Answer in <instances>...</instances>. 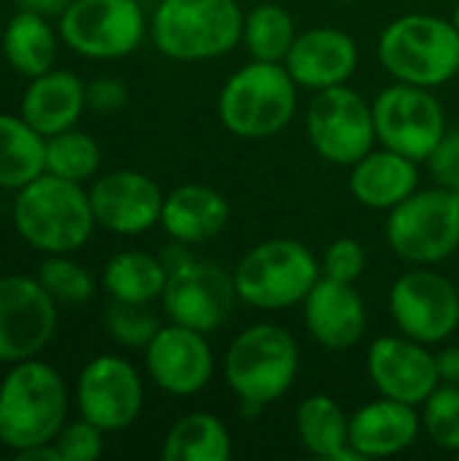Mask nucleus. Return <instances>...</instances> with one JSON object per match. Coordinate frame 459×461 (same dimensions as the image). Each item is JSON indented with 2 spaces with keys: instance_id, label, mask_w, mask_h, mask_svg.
<instances>
[{
  "instance_id": "nucleus-6",
  "label": "nucleus",
  "mask_w": 459,
  "mask_h": 461,
  "mask_svg": "<svg viewBox=\"0 0 459 461\" xmlns=\"http://www.w3.org/2000/svg\"><path fill=\"white\" fill-rule=\"evenodd\" d=\"M379 62L395 81L444 86L459 73V32L452 19L406 14L379 35Z\"/></svg>"
},
{
  "instance_id": "nucleus-45",
  "label": "nucleus",
  "mask_w": 459,
  "mask_h": 461,
  "mask_svg": "<svg viewBox=\"0 0 459 461\" xmlns=\"http://www.w3.org/2000/svg\"><path fill=\"white\" fill-rule=\"evenodd\" d=\"M0 443H3V440H0Z\"/></svg>"
},
{
  "instance_id": "nucleus-19",
  "label": "nucleus",
  "mask_w": 459,
  "mask_h": 461,
  "mask_svg": "<svg viewBox=\"0 0 459 461\" xmlns=\"http://www.w3.org/2000/svg\"><path fill=\"white\" fill-rule=\"evenodd\" d=\"M360 51L349 32L338 27H311L298 32L284 68L298 86L306 89H330L341 86L357 70Z\"/></svg>"
},
{
  "instance_id": "nucleus-8",
  "label": "nucleus",
  "mask_w": 459,
  "mask_h": 461,
  "mask_svg": "<svg viewBox=\"0 0 459 461\" xmlns=\"http://www.w3.org/2000/svg\"><path fill=\"white\" fill-rule=\"evenodd\" d=\"M387 243L409 265L449 259L459 249V200L444 186L417 189L390 211Z\"/></svg>"
},
{
  "instance_id": "nucleus-1",
  "label": "nucleus",
  "mask_w": 459,
  "mask_h": 461,
  "mask_svg": "<svg viewBox=\"0 0 459 461\" xmlns=\"http://www.w3.org/2000/svg\"><path fill=\"white\" fill-rule=\"evenodd\" d=\"M300 367L295 338L279 324H252L225 354V381L246 413H260L284 397Z\"/></svg>"
},
{
  "instance_id": "nucleus-36",
  "label": "nucleus",
  "mask_w": 459,
  "mask_h": 461,
  "mask_svg": "<svg viewBox=\"0 0 459 461\" xmlns=\"http://www.w3.org/2000/svg\"><path fill=\"white\" fill-rule=\"evenodd\" d=\"M54 448L62 461H95L103 454V429H97L87 419L73 421L60 429V435L54 438Z\"/></svg>"
},
{
  "instance_id": "nucleus-44",
  "label": "nucleus",
  "mask_w": 459,
  "mask_h": 461,
  "mask_svg": "<svg viewBox=\"0 0 459 461\" xmlns=\"http://www.w3.org/2000/svg\"><path fill=\"white\" fill-rule=\"evenodd\" d=\"M457 459H459V451H457Z\"/></svg>"
},
{
  "instance_id": "nucleus-13",
  "label": "nucleus",
  "mask_w": 459,
  "mask_h": 461,
  "mask_svg": "<svg viewBox=\"0 0 459 461\" xmlns=\"http://www.w3.org/2000/svg\"><path fill=\"white\" fill-rule=\"evenodd\" d=\"M390 313L403 335L425 346L444 343L459 327V286L446 276L417 265L395 281Z\"/></svg>"
},
{
  "instance_id": "nucleus-11",
  "label": "nucleus",
  "mask_w": 459,
  "mask_h": 461,
  "mask_svg": "<svg viewBox=\"0 0 459 461\" xmlns=\"http://www.w3.org/2000/svg\"><path fill=\"white\" fill-rule=\"evenodd\" d=\"M146 32L138 0H73L60 14V38L89 59L133 54Z\"/></svg>"
},
{
  "instance_id": "nucleus-14",
  "label": "nucleus",
  "mask_w": 459,
  "mask_h": 461,
  "mask_svg": "<svg viewBox=\"0 0 459 461\" xmlns=\"http://www.w3.org/2000/svg\"><path fill=\"white\" fill-rule=\"evenodd\" d=\"M54 303L38 278H0V362L32 359L51 340L57 327Z\"/></svg>"
},
{
  "instance_id": "nucleus-30",
  "label": "nucleus",
  "mask_w": 459,
  "mask_h": 461,
  "mask_svg": "<svg viewBox=\"0 0 459 461\" xmlns=\"http://www.w3.org/2000/svg\"><path fill=\"white\" fill-rule=\"evenodd\" d=\"M295 38V19L284 5H279V0L257 3L243 19V46L252 54V59L284 62Z\"/></svg>"
},
{
  "instance_id": "nucleus-7",
  "label": "nucleus",
  "mask_w": 459,
  "mask_h": 461,
  "mask_svg": "<svg viewBox=\"0 0 459 461\" xmlns=\"http://www.w3.org/2000/svg\"><path fill=\"white\" fill-rule=\"evenodd\" d=\"M319 278L322 267L317 257L292 238H271L257 243L233 270L238 300L257 311L303 305Z\"/></svg>"
},
{
  "instance_id": "nucleus-39",
  "label": "nucleus",
  "mask_w": 459,
  "mask_h": 461,
  "mask_svg": "<svg viewBox=\"0 0 459 461\" xmlns=\"http://www.w3.org/2000/svg\"><path fill=\"white\" fill-rule=\"evenodd\" d=\"M436 362H438L441 384H457L459 386V343L446 346L444 351H438L436 354Z\"/></svg>"
},
{
  "instance_id": "nucleus-3",
  "label": "nucleus",
  "mask_w": 459,
  "mask_h": 461,
  "mask_svg": "<svg viewBox=\"0 0 459 461\" xmlns=\"http://www.w3.org/2000/svg\"><path fill=\"white\" fill-rule=\"evenodd\" d=\"M68 416L60 373L35 359L16 362L0 386V440L14 451L54 443Z\"/></svg>"
},
{
  "instance_id": "nucleus-41",
  "label": "nucleus",
  "mask_w": 459,
  "mask_h": 461,
  "mask_svg": "<svg viewBox=\"0 0 459 461\" xmlns=\"http://www.w3.org/2000/svg\"><path fill=\"white\" fill-rule=\"evenodd\" d=\"M22 461H62L54 443H46V446H35V448H24V451H16Z\"/></svg>"
},
{
  "instance_id": "nucleus-27",
  "label": "nucleus",
  "mask_w": 459,
  "mask_h": 461,
  "mask_svg": "<svg viewBox=\"0 0 459 461\" xmlns=\"http://www.w3.org/2000/svg\"><path fill=\"white\" fill-rule=\"evenodd\" d=\"M46 173V140L24 119L0 113V189H22Z\"/></svg>"
},
{
  "instance_id": "nucleus-4",
  "label": "nucleus",
  "mask_w": 459,
  "mask_h": 461,
  "mask_svg": "<svg viewBox=\"0 0 459 461\" xmlns=\"http://www.w3.org/2000/svg\"><path fill=\"white\" fill-rule=\"evenodd\" d=\"M216 111L225 130L238 138H273L298 111V84L284 62L252 59L227 78L219 92Z\"/></svg>"
},
{
  "instance_id": "nucleus-21",
  "label": "nucleus",
  "mask_w": 459,
  "mask_h": 461,
  "mask_svg": "<svg viewBox=\"0 0 459 461\" xmlns=\"http://www.w3.org/2000/svg\"><path fill=\"white\" fill-rule=\"evenodd\" d=\"M422 416L414 405L381 397L349 416V448L363 459L398 456L417 443Z\"/></svg>"
},
{
  "instance_id": "nucleus-5",
  "label": "nucleus",
  "mask_w": 459,
  "mask_h": 461,
  "mask_svg": "<svg viewBox=\"0 0 459 461\" xmlns=\"http://www.w3.org/2000/svg\"><path fill=\"white\" fill-rule=\"evenodd\" d=\"M243 19L235 0H160L151 38L176 62H206L230 54L243 41Z\"/></svg>"
},
{
  "instance_id": "nucleus-37",
  "label": "nucleus",
  "mask_w": 459,
  "mask_h": 461,
  "mask_svg": "<svg viewBox=\"0 0 459 461\" xmlns=\"http://www.w3.org/2000/svg\"><path fill=\"white\" fill-rule=\"evenodd\" d=\"M430 167V176L436 178L438 186L449 189L459 200V132L457 130H446V135L438 140V146L430 151V157L425 159Z\"/></svg>"
},
{
  "instance_id": "nucleus-42",
  "label": "nucleus",
  "mask_w": 459,
  "mask_h": 461,
  "mask_svg": "<svg viewBox=\"0 0 459 461\" xmlns=\"http://www.w3.org/2000/svg\"><path fill=\"white\" fill-rule=\"evenodd\" d=\"M452 24L457 27V32H459V0H457V5H454V11H452Z\"/></svg>"
},
{
  "instance_id": "nucleus-12",
  "label": "nucleus",
  "mask_w": 459,
  "mask_h": 461,
  "mask_svg": "<svg viewBox=\"0 0 459 461\" xmlns=\"http://www.w3.org/2000/svg\"><path fill=\"white\" fill-rule=\"evenodd\" d=\"M160 300L170 321L211 335L230 321L238 292L233 273L214 262L187 257L168 270V284Z\"/></svg>"
},
{
  "instance_id": "nucleus-25",
  "label": "nucleus",
  "mask_w": 459,
  "mask_h": 461,
  "mask_svg": "<svg viewBox=\"0 0 459 461\" xmlns=\"http://www.w3.org/2000/svg\"><path fill=\"white\" fill-rule=\"evenodd\" d=\"M295 432L300 446L317 459L363 461L360 454L349 448V416L325 394H311L298 405Z\"/></svg>"
},
{
  "instance_id": "nucleus-2",
  "label": "nucleus",
  "mask_w": 459,
  "mask_h": 461,
  "mask_svg": "<svg viewBox=\"0 0 459 461\" xmlns=\"http://www.w3.org/2000/svg\"><path fill=\"white\" fill-rule=\"evenodd\" d=\"M14 224L38 251L70 254L89 240L97 221L89 194L78 186V181L41 173L19 189L14 203Z\"/></svg>"
},
{
  "instance_id": "nucleus-15",
  "label": "nucleus",
  "mask_w": 459,
  "mask_h": 461,
  "mask_svg": "<svg viewBox=\"0 0 459 461\" xmlns=\"http://www.w3.org/2000/svg\"><path fill=\"white\" fill-rule=\"evenodd\" d=\"M76 402L81 419L103 432L127 429L143 408V381L122 357H97L78 375Z\"/></svg>"
},
{
  "instance_id": "nucleus-40",
  "label": "nucleus",
  "mask_w": 459,
  "mask_h": 461,
  "mask_svg": "<svg viewBox=\"0 0 459 461\" xmlns=\"http://www.w3.org/2000/svg\"><path fill=\"white\" fill-rule=\"evenodd\" d=\"M24 11H35L43 16H60L73 0H16Z\"/></svg>"
},
{
  "instance_id": "nucleus-35",
  "label": "nucleus",
  "mask_w": 459,
  "mask_h": 461,
  "mask_svg": "<svg viewBox=\"0 0 459 461\" xmlns=\"http://www.w3.org/2000/svg\"><path fill=\"white\" fill-rule=\"evenodd\" d=\"M365 249L360 240L354 238H338L327 246L325 257H322V276L333 278V281H344V284H354L363 270H365Z\"/></svg>"
},
{
  "instance_id": "nucleus-43",
  "label": "nucleus",
  "mask_w": 459,
  "mask_h": 461,
  "mask_svg": "<svg viewBox=\"0 0 459 461\" xmlns=\"http://www.w3.org/2000/svg\"><path fill=\"white\" fill-rule=\"evenodd\" d=\"M254 3H265V0H254Z\"/></svg>"
},
{
  "instance_id": "nucleus-23",
  "label": "nucleus",
  "mask_w": 459,
  "mask_h": 461,
  "mask_svg": "<svg viewBox=\"0 0 459 461\" xmlns=\"http://www.w3.org/2000/svg\"><path fill=\"white\" fill-rule=\"evenodd\" d=\"M349 189L360 205L390 213L419 189V167L392 149H371L352 165Z\"/></svg>"
},
{
  "instance_id": "nucleus-29",
  "label": "nucleus",
  "mask_w": 459,
  "mask_h": 461,
  "mask_svg": "<svg viewBox=\"0 0 459 461\" xmlns=\"http://www.w3.org/2000/svg\"><path fill=\"white\" fill-rule=\"evenodd\" d=\"M168 284V267L160 257L146 251H122L103 270V286L111 300L149 305L162 297Z\"/></svg>"
},
{
  "instance_id": "nucleus-18",
  "label": "nucleus",
  "mask_w": 459,
  "mask_h": 461,
  "mask_svg": "<svg viewBox=\"0 0 459 461\" xmlns=\"http://www.w3.org/2000/svg\"><path fill=\"white\" fill-rule=\"evenodd\" d=\"M95 221L116 235H141L160 224L165 194L138 170H114L89 189Z\"/></svg>"
},
{
  "instance_id": "nucleus-20",
  "label": "nucleus",
  "mask_w": 459,
  "mask_h": 461,
  "mask_svg": "<svg viewBox=\"0 0 459 461\" xmlns=\"http://www.w3.org/2000/svg\"><path fill=\"white\" fill-rule=\"evenodd\" d=\"M303 319L311 338L327 351L357 346L368 330V311L354 284L319 278L303 300Z\"/></svg>"
},
{
  "instance_id": "nucleus-22",
  "label": "nucleus",
  "mask_w": 459,
  "mask_h": 461,
  "mask_svg": "<svg viewBox=\"0 0 459 461\" xmlns=\"http://www.w3.org/2000/svg\"><path fill=\"white\" fill-rule=\"evenodd\" d=\"M230 221L227 197L206 184L176 186L165 203L160 224L168 238L179 246H197L214 240Z\"/></svg>"
},
{
  "instance_id": "nucleus-24",
  "label": "nucleus",
  "mask_w": 459,
  "mask_h": 461,
  "mask_svg": "<svg viewBox=\"0 0 459 461\" xmlns=\"http://www.w3.org/2000/svg\"><path fill=\"white\" fill-rule=\"evenodd\" d=\"M87 108V86L68 70H49L32 78L22 97V119L43 138L70 130Z\"/></svg>"
},
{
  "instance_id": "nucleus-32",
  "label": "nucleus",
  "mask_w": 459,
  "mask_h": 461,
  "mask_svg": "<svg viewBox=\"0 0 459 461\" xmlns=\"http://www.w3.org/2000/svg\"><path fill=\"white\" fill-rule=\"evenodd\" d=\"M422 429L427 438L444 448L459 451V386L441 384L425 402H422Z\"/></svg>"
},
{
  "instance_id": "nucleus-31",
  "label": "nucleus",
  "mask_w": 459,
  "mask_h": 461,
  "mask_svg": "<svg viewBox=\"0 0 459 461\" xmlns=\"http://www.w3.org/2000/svg\"><path fill=\"white\" fill-rule=\"evenodd\" d=\"M100 167V146L92 135L62 130L46 140V173L68 181H87Z\"/></svg>"
},
{
  "instance_id": "nucleus-9",
  "label": "nucleus",
  "mask_w": 459,
  "mask_h": 461,
  "mask_svg": "<svg viewBox=\"0 0 459 461\" xmlns=\"http://www.w3.org/2000/svg\"><path fill=\"white\" fill-rule=\"evenodd\" d=\"M373 105L376 140L414 162H425L446 135V116L427 86L395 81L384 86Z\"/></svg>"
},
{
  "instance_id": "nucleus-16",
  "label": "nucleus",
  "mask_w": 459,
  "mask_h": 461,
  "mask_svg": "<svg viewBox=\"0 0 459 461\" xmlns=\"http://www.w3.org/2000/svg\"><path fill=\"white\" fill-rule=\"evenodd\" d=\"M368 375L381 397L419 408L438 386V362L425 343L409 335H384L371 343Z\"/></svg>"
},
{
  "instance_id": "nucleus-10",
  "label": "nucleus",
  "mask_w": 459,
  "mask_h": 461,
  "mask_svg": "<svg viewBox=\"0 0 459 461\" xmlns=\"http://www.w3.org/2000/svg\"><path fill=\"white\" fill-rule=\"evenodd\" d=\"M306 130L314 151L333 165H354L379 143L373 105L346 84L314 95L306 113Z\"/></svg>"
},
{
  "instance_id": "nucleus-28",
  "label": "nucleus",
  "mask_w": 459,
  "mask_h": 461,
  "mask_svg": "<svg viewBox=\"0 0 459 461\" xmlns=\"http://www.w3.org/2000/svg\"><path fill=\"white\" fill-rule=\"evenodd\" d=\"M233 438L214 413H187L179 419L162 443L165 461H230Z\"/></svg>"
},
{
  "instance_id": "nucleus-33",
  "label": "nucleus",
  "mask_w": 459,
  "mask_h": 461,
  "mask_svg": "<svg viewBox=\"0 0 459 461\" xmlns=\"http://www.w3.org/2000/svg\"><path fill=\"white\" fill-rule=\"evenodd\" d=\"M38 281L43 284V289L54 300L70 303V305L87 303L95 294L92 276L81 265H76V262H70V259H65L60 254H54L51 259H46L38 267Z\"/></svg>"
},
{
  "instance_id": "nucleus-17",
  "label": "nucleus",
  "mask_w": 459,
  "mask_h": 461,
  "mask_svg": "<svg viewBox=\"0 0 459 461\" xmlns=\"http://www.w3.org/2000/svg\"><path fill=\"white\" fill-rule=\"evenodd\" d=\"M146 370L162 392L192 397L214 378V351L203 332L170 321L146 346Z\"/></svg>"
},
{
  "instance_id": "nucleus-38",
  "label": "nucleus",
  "mask_w": 459,
  "mask_h": 461,
  "mask_svg": "<svg viewBox=\"0 0 459 461\" xmlns=\"http://www.w3.org/2000/svg\"><path fill=\"white\" fill-rule=\"evenodd\" d=\"M127 86L119 78H95L87 84V108L97 113H114L124 108Z\"/></svg>"
},
{
  "instance_id": "nucleus-34",
  "label": "nucleus",
  "mask_w": 459,
  "mask_h": 461,
  "mask_svg": "<svg viewBox=\"0 0 459 461\" xmlns=\"http://www.w3.org/2000/svg\"><path fill=\"white\" fill-rule=\"evenodd\" d=\"M106 327L116 343L127 348H146L160 330V319L149 311V305L114 300L106 311Z\"/></svg>"
},
{
  "instance_id": "nucleus-26",
  "label": "nucleus",
  "mask_w": 459,
  "mask_h": 461,
  "mask_svg": "<svg viewBox=\"0 0 459 461\" xmlns=\"http://www.w3.org/2000/svg\"><path fill=\"white\" fill-rule=\"evenodd\" d=\"M3 54L8 65L27 78L49 73L57 59V35L46 16L22 8L3 32Z\"/></svg>"
}]
</instances>
